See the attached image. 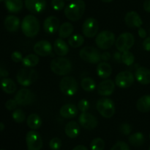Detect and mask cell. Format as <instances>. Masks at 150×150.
<instances>
[{
	"instance_id": "cell-1",
	"label": "cell",
	"mask_w": 150,
	"mask_h": 150,
	"mask_svg": "<svg viewBox=\"0 0 150 150\" xmlns=\"http://www.w3.org/2000/svg\"><path fill=\"white\" fill-rule=\"evenodd\" d=\"M85 9L86 4L83 0H75L64 8V15L69 20L76 21L81 19Z\"/></svg>"
},
{
	"instance_id": "cell-2",
	"label": "cell",
	"mask_w": 150,
	"mask_h": 150,
	"mask_svg": "<svg viewBox=\"0 0 150 150\" xmlns=\"http://www.w3.org/2000/svg\"><path fill=\"white\" fill-rule=\"evenodd\" d=\"M21 29L26 37L34 38L40 31L39 21L33 15H27L22 21Z\"/></svg>"
},
{
	"instance_id": "cell-3",
	"label": "cell",
	"mask_w": 150,
	"mask_h": 150,
	"mask_svg": "<svg viewBox=\"0 0 150 150\" xmlns=\"http://www.w3.org/2000/svg\"><path fill=\"white\" fill-rule=\"evenodd\" d=\"M38 78V74L36 70L32 68H23L18 71L16 79L21 85L27 87L36 82Z\"/></svg>"
},
{
	"instance_id": "cell-4",
	"label": "cell",
	"mask_w": 150,
	"mask_h": 150,
	"mask_svg": "<svg viewBox=\"0 0 150 150\" xmlns=\"http://www.w3.org/2000/svg\"><path fill=\"white\" fill-rule=\"evenodd\" d=\"M51 69L54 74L59 76L67 75L71 71L72 63L65 57H56L51 61Z\"/></svg>"
},
{
	"instance_id": "cell-5",
	"label": "cell",
	"mask_w": 150,
	"mask_h": 150,
	"mask_svg": "<svg viewBox=\"0 0 150 150\" xmlns=\"http://www.w3.org/2000/svg\"><path fill=\"white\" fill-rule=\"evenodd\" d=\"M97 110L104 118L110 119L115 113L116 107L114 101L108 98H101L97 102Z\"/></svg>"
},
{
	"instance_id": "cell-6",
	"label": "cell",
	"mask_w": 150,
	"mask_h": 150,
	"mask_svg": "<svg viewBox=\"0 0 150 150\" xmlns=\"http://www.w3.org/2000/svg\"><path fill=\"white\" fill-rule=\"evenodd\" d=\"M115 35L112 32L108 30H104L97 35L95 38V43L97 46L101 49H108L115 43Z\"/></svg>"
},
{
	"instance_id": "cell-7",
	"label": "cell",
	"mask_w": 150,
	"mask_h": 150,
	"mask_svg": "<svg viewBox=\"0 0 150 150\" xmlns=\"http://www.w3.org/2000/svg\"><path fill=\"white\" fill-rule=\"evenodd\" d=\"M59 88L64 95L72 96L77 93L79 85L74 77L66 76H64L60 81Z\"/></svg>"
},
{
	"instance_id": "cell-8",
	"label": "cell",
	"mask_w": 150,
	"mask_h": 150,
	"mask_svg": "<svg viewBox=\"0 0 150 150\" xmlns=\"http://www.w3.org/2000/svg\"><path fill=\"white\" fill-rule=\"evenodd\" d=\"M135 43V38L130 32L122 33L116 40L115 45L117 50L121 53L127 51L133 47Z\"/></svg>"
},
{
	"instance_id": "cell-9",
	"label": "cell",
	"mask_w": 150,
	"mask_h": 150,
	"mask_svg": "<svg viewBox=\"0 0 150 150\" xmlns=\"http://www.w3.org/2000/svg\"><path fill=\"white\" fill-rule=\"evenodd\" d=\"M80 57L84 61L89 63L96 64L101 60V54L96 48L93 46H84L79 53Z\"/></svg>"
},
{
	"instance_id": "cell-10",
	"label": "cell",
	"mask_w": 150,
	"mask_h": 150,
	"mask_svg": "<svg viewBox=\"0 0 150 150\" xmlns=\"http://www.w3.org/2000/svg\"><path fill=\"white\" fill-rule=\"evenodd\" d=\"M15 99L18 105H30L35 101V96L31 90L28 88H21L16 93Z\"/></svg>"
},
{
	"instance_id": "cell-11",
	"label": "cell",
	"mask_w": 150,
	"mask_h": 150,
	"mask_svg": "<svg viewBox=\"0 0 150 150\" xmlns=\"http://www.w3.org/2000/svg\"><path fill=\"white\" fill-rule=\"evenodd\" d=\"M26 142L28 150H40L42 147V140L40 135L35 130L26 133Z\"/></svg>"
},
{
	"instance_id": "cell-12",
	"label": "cell",
	"mask_w": 150,
	"mask_h": 150,
	"mask_svg": "<svg viewBox=\"0 0 150 150\" xmlns=\"http://www.w3.org/2000/svg\"><path fill=\"white\" fill-rule=\"evenodd\" d=\"M99 24L94 18H88L82 25V32L86 38H93L98 35Z\"/></svg>"
},
{
	"instance_id": "cell-13",
	"label": "cell",
	"mask_w": 150,
	"mask_h": 150,
	"mask_svg": "<svg viewBox=\"0 0 150 150\" xmlns=\"http://www.w3.org/2000/svg\"><path fill=\"white\" fill-rule=\"evenodd\" d=\"M134 75L129 71H121L116 76L115 84L120 88H130L134 82Z\"/></svg>"
},
{
	"instance_id": "cell-14",
	"label": "cell",
	"mask_w": 150,
	"mask_h": 150,
	"mask_svg": "<svg viewBox=\"0 0 150 150\" xmlns=\"http://www.w3.org/2000/svg\"><path fill=\"white\" fill-rule=\"evenodd\" d=\"M79 121L82 127L89 130L95 129L98 124L96 117L88 112L81 113V114L79 116Z\"/></svg>"
},
{
	"instance_id": "cell-15",
	"label": "cell",
	"mask_w": 150,
	"mask_h": 150,
	"mask_svg": "<svg viewBox=\"0 0 150 150\" xmlns=\"http://www.w3.org/2000/svg\"><path fill=\"white\" fill-rule=\"evenodd\" d=\"M34 51L37 55L41 56V57H46L52 52V45L48 41L42 40L35 44Z\"/></svg>"
},
{
	"instance_id": "cell-16",
	"label": "cell",
	"mask_w": 150,
	"mask_h": 150,
	"mask_svg": "<svg viewBox=\"0 0 150 150\" xmlns=\"http://www.w3.org/2000/svg\"><path fill=\"white\" fill-rule=\"evenodd\" d=\"M43 29L46 33L52 35L57 32L59 29V20L56 16H51L45 19L43 23Z\"/></svg>"
},
{
	"instance_id": "cell-17",
	"label": "cell",
	"mask_w": 150,
	"mask_h": 150,
	"mask_svg": "<svg viewBox=\"0 0 150 150\" xmlns=\"http://www.w3.org/2000/svg\"><path fill=\"white\" fill-rule=\"evenodd\" d=\"M25 6L32 13H40L46 6V0H25Z\"/></svg>"
},
{
	"instance_id": "cell-18",
	"label": "cell",
	"mask_w": 150,
	"mask_h": 150,
	"mask_svg": "<svg viewBox=\"0 0 150 150\" xmlns=\"http://www.w3.org/2000/svg\"><path fill=\"white\" fill-rule=\"evenodd\" d=\"M115 90V83L111 79H105L98 86V92L100 96H108L111 95Z\"/></svg>"
},
{
	"instance_id": "cell-19",
	"label": "cell",
	"mask_w": 150,
	"mask_h": 150,
	"mask_svg": "<svg viewBox=\"0 0 150 150\" xmlns=\"http://www.w3.org/2000/svg\"><path fill=\"white\" fill-rule=\"evenodd\" d=\"M125 24L130 27H137L139 28L143 24L142 18L139 15V13L135 11L128 12L125 15Z\"/></svg>"
},
{
	"instance_id": "cell-20",
	"label": "cell",
	"mask_w": 150,
	"mask_h": 150,
	"mask_svg": "<svg viewBox=\"0 0 150 150\" xmlns=\"http://www.w3.org/2000/svg\"><path fill=\"white\" fill-rule=\"evenodd\" d=\"M135 77L139 83L148 85L150 83V70L145 67L138 68L135 72Z\"/></svg>"
},
{
	"instance_id": "cell-21",
	"label": "cell",
	"mask_w": 150,
	"mask_h": 150,
	"mask_svg": "<svg viewBox=\"0 0 150 150\" xmlns=\"http://www.w3.org/2000/svg\"><path fill=\"white\" fill-rule=\"evenodd\" d=\"M79 109L73 104H66L62 106L60 108L59 113L62 117L64 119H73L78 114Z\"/></svg>"
},
{
	"instance_id": "cell-22",
	"label": "cell",
	"mask_w": 150,
	"mask_h": 150,
	"mask_svg": "<svg viewBox=\"0 0 150 150\" xmlns=\"http://www.w3.org/2000/svg\"><path fill=\"white\" fill-rule=\"evenodd\" d=\"M4 27L8 32H16L20 26V20L15 16H7L4 19Z\"/></svg>"
},
{
	"instance_id": "cell-23",
	"label": "cell",
	"mask_w": 150,
	"mask_h": 150,
	"mask_svg": "<svg viewBox=\"0 0 150 150\" xmlns=\"http://www.w3.org/2000/svg\"><path fill=\"white\" fill-rule=\"evenodd\" d=\"M81 132L80 125L76 121H72L68 122L64 127V132L70 138H76L79 136Z\"/></svg>"
},
{
	"instance_id": "cell-24",
	"label": "cell",
	"mask_w": 150,
	"mask_h": 150,
	"mask_svg": "<svg viewBox=\"0 0 150 150\" xmlns=\"http://www.w3.org/2000/svg\"><path fill=\"white\" fill-rule=\"evenodd\" d=\"M54 49L57 55L63 57L69 52V46L62 38H57L54 43Z\"/></svg>"
},
{
	"instance_id": "cell-25",
	"label": "cell",
	"mask_w": 150,
	"mask_h": 150,
	"mask_svg": "<svg viewBox=\"0 0 150 150\" xmlns=\"http://www.w3.org/2000/svg\"><path fill=\"white\" fill-rule=\"evenodd\" d=\"M112 73L111 66L107 62H101L97 66V74L102 79H107Z\"/></svg>"
},
{
	"instance_id": "cell-26",
	"label": "cell",
	"mask_w": 150,
	"mask_h": 150,
	"mask_svg": "<svg viewBox=\"0 0 150 150\" xmlns=\"http://www.w3.org/2000/svg\"><path fill=\"white\" fill-rule=\"evenodd\" d=\"M0 85L4 93L8 94H12L15 93L17 89L16 84L13 79L10 78H3L0 82Z\"/></svg>"
},
{
	"instance_id": "cell-27",
	"label": "cell",
	"mask_w": 150,
	"mask_h": 150,
	"mask_svg": "<svg viewBox=\"0 0 150 150\" xmlns=\"http://www.w3.org/2000/svg\"><path fill=\"white\" fill-rule=\"evenodd\" d=\"M26 124L30 129L36 130L40 128L42 125V119L39 115L36 113L30 114L26 119Z\"/></svg>"
},
{
	"instance_id": "cell-28",
	"label": "cell",
	"mask_w": 150,
	"mask_h": 150,
	"mask_svg": "<svg viewBox=\"0 0 150 150\" xmlns=\"http://www.w3.org/2000/svg\"><path fill=\"white\" fill-rule=\"evenodd\" d=\"M138 110L142 113H147L150 111V95H144L139 99L136 103Z\"/></svg>"
},
{
	"instance_id": "cell-29",
	"label": "cell",
	"mask_w": 150,
	"mask_h": 150,
	"mask_svg": "<svg viewBox=\"0 0 150 150\" xmlns=\"http://www.w3.org/2000/svg\"><path fill=\"white\" fill-rule=\"evenodd\" d=\"M73 24L70 22H64L61 26H59V35L60 38H67L71 36V35L73 32Z\"/></svg>"
},
{
	"instance_id": "cell-30",
	"label": "cell",
	"mask_w": 150,
	"mask_h": 150,
	"mask_svg": "<svg viewBox=\"0 0 150 150\" xmlns=\"http://www.w3.org/2000/svg\"><path fill=\"white\" fill-rule=\"evenodd\" d=\"M7 10L10 13H18L23 7L22 0H4Z\"/></svg>"
},
{
	"instance_id": "cell-31",
	"label": "cell",
	"mask_w": 150,
	"mask_h": 150,
	"mask_svg": "<svg viewBox=\"0 0 150 150\" xmlns=\"http://www.w3.org/2000/svg\"><path fill=\"white\" fill-rule=\"evenodd\" d=\"M128 141L132 146L139 147L144 144L145 137L142 132H135L134 134L130 135Z\"/></svg>"
},
{
	"instance_id": "cell-32",
	"label": "cell",
	"mask_w": 150,
	"mask_h": 150,
	"mask_svg": "<svg viewBox=\"0 0 150 150\" xmlns=\"http://www.w3.org/2000/svg\"><path fill=\"white\" fill-rule=\"evenodd\" d=\"M40 58L38 55L35 54H29L23 57L22 64L26 68H32L36 66L39 63Z\"/></svg>"
},
{
	"instance_id": "cell-33",
	"label": "cell",
	"mask_w": 150,
	"mask_h": 150,
	"mask_svg": "<svg viewBox=\"0 0 150 150\" xmlns=\"http://www.w3.org/2000/svg\"><path fill=\"white\" fill-rule=\"evenodd\" d=\"M84 43V38L81 35L76 34L71 35L68 40V44L73 48H78L82 46Z\"/></svg>"
},
{
	"instance_id": "cell-34",
	"label": "cell",
	"mask_w": 150,
	"mask_h": 150,
	"mask_svg": "<svg viewBox=\"0 0 150 150\" xmlns=\"http://www.w3.org/2000/svg\"><path fill=\"white\" fill-rule=\"evenodd\" d=\"M81 88L87 92H91L96 88V83L95 80L90 77L83 78L81 80Z\"/></svg>"
},
{
	"instance_id": "cell-35",
	"label": "cell",
	"mask_w": 150,
	"mask_h": 150,
	"mask_svg": "<svg viewBox=\"0 0 150 150\" xmlns=\"http://www.w3.org/2000/svg\"><path fill=\"white\" fill-rule=\"evenodd\" d=\"M135 61V56L130 51H125L122 53V62L126 66H131Z\"/></svg>"
},
{
	"instance_id": "cell-36",
	"label": "cell",
	"mask_w": 150,
	"mask_h": 150,
	"mask_svg": "<svg viewBox=\"0 0 150 150\" xmlns=\"http://www.w3.org/2000/svg\"><path fill=\"white\" fill-rule=\"evenodd\" d=\"M13 119L16 123L21 124L26 119V115H25L24 112L21 110V109H16L13 112Z\"/></svg>"
},
{
	"instance_id": "cell-37",
	"label": "cell",
	"mask_w": 150,
	"mask_h": 150,
	"mask_svg": "<svg viewBox=\"0 0 150 150\" xmlns=\"http://www.w3.org/2000/svg\"><path fill=\"white\" fill-rule=\"evenodd\" d=\"M92 150H104L105 149V141L101 138H96L91 142L90 144Z\"/></svg>"
},
{
	"instance_id": "cell-38",
	"label": "cell",
	"mask_w": 150,
	"mask_h": 150,
	"mask_svg": "<svg viewBox=\"0 0 150 150\" xmlns=\"http://www.w3.org/2000/svg\"><path fill=\"white\" fill-rule=\"evenodd\" d=\"M62 146V141L59 138H54L50 141L49 147L52 150H59Z\"/></svg>"
},
{
	"instance_id": "cell-39",
	"label": "cell",
	"mask_w": 150,
	"mask_h": 150,
	"mask_svg": "<svg viewBox=\"0 0 150 150\" xmlns=\"http://www.w3.org/2000/svg\"><path fill=\"white\" fill-rule=\"evenodd\" d=\"M65 3L64 0H52L51 1V7L56 11L62 10L64 7Z\"/></svg>"
},
{
	"instance_id": "cell-40",
	"label": "cell",
	"mask_w": 150,
	"mask_h": 150,
	"mask_svg": "<svg viewBox=\"0 0 150 150\" xmlns=\"http://www.w3.org/2000/svg\"><path fill=\"white\" fill-rule=\"evenodd\" d=\"M111 150H130L128 144L124 141H118L116 143Z\"/></svg>"
},
{
	"instance_id": "cell-41",
	"label": "cell",
	"mask_w": 150,
	"mask_h": 150,
	"mask_svg": "<svg viewBox=\"0 0 150 150\" xmlns=\"http://www.w3.org/2000/svg\"><path fill=\"white\" fill-rule=\"evenodd\" d=\"M89 108V102L86 99H81L78 103V109L80 110L81 113L87 112Z\"/></svg>"
},
{
	"instance_id": "cell-42",
	"label": "cell",
	"mask_w": 150,
	"mask_h": 150,
	"mask_svg": "<svg viewBox=\"0 0 150 150\" xmlns=\"http://www.w3.org/2000/svg\"><path fill=\"white\" fill-rule=\"evenodd\" d=\"M120 131L122 134L125 135H130L132 131V126L127 123H123L122 124L120 125Z\"/></svg>"
},
{
	"instance_id": "cell-43",
	"label": "cell",
	"mask_w": 150,
	"mask_h": 150,
	"mask_svg": "<svg viewBox=\"0 0 150 150\" xmlns=\"http://www.w3.org/2000/svg\"><path fill=\"white\" fill-rule=\"evenodd\" d=\"M11 59L13 60V62L15 63H19L23 60V54L18 51H15L12 53L11 54Z\"/></svg>"
},
{
	"instance_id": "cell-44",
	"label": "cell",
	"mask_w": 150,
	"mask_h": 150,
	"mask_svg": "<svg viewBox=\"0 0 150 150\" xmlns=\"http://www.w3.org/2000/svg\"><path fill=\"white\" fill-rule=\"evenodd\" d=\"M17 105H18V104L16 99H9L5 103V107L8 110H16Z\"/></svg>"
},
{
	"instance_id": "cell-45",
	"label": "cell",
	"mask_w": 150,
	"mask_h": 150,
	"mask_svg": "<svg viewBox=\"0 0 150 150\" xmlns=\"http://www.w3.org/2000/svg\"><path fill=\"white\" fill-rule=\"evenodd\" d=\"M143 47L144 50L150 51V37L145 38L143 41Z\"/></svg>"
},
{
	"instance_id": "cell-46",
	"label": "cell",
	"mask_w": 150,
	"mask_h": 150,
	"mask_svg": "<svg viewBox=\"0 0 150 150\" xmlns=\"http://www.w3.org/2000/svg\"><path fill=\"white\" fill-rule=\"evenodd\" d=\"M111 59V54L108 51H104L103 54H101V60L104 62H106Z\"/></svg>"
},
{
	"instance_id": "cell-47",
	"label": "cell",
	"mask_w": 150,
	"mask_h": 150,
	"mask_svg": "<svg viewBox=\"0 0 150 150\" xmlns=\"http://www.w3.org/2000/svg\"><path fill=\"white\" fill-rule=\"evenodd\" d=\"M138 32H139V35L142 38H145L146 36V32L144 28H142V26L139 28V30H138Z\"/></svg>"
},
{
	"instance_id": "cell-48",
	"label": "cell",
	"mask_w": 150,
	"mask_h": 150,
	"mask_svg": "<svg viewBox=\"0 0 150 150\" xmlns=\"http://www.w3.org/2000/svg\"><path fill=\"white\" fill-rule=\"evenodd\" d=\"M9 75V72L6 69L0 67V77L6 78Z\"/></svg>"
},
{
	"instance_id": "cell-49",
	"label": "cell",
	"mask_w": 150,
	"mask_h": 150,
	"mask_svg": "<svg viewBox=\"0 0 150 150\" xmlns=\"http://www.w3.org/2000/svg\"><path fill=\"white\" fill-rule=\"evenodd\" d=\"M144 9L146 12L150 13V0H146L144 3Z\"/></svg>"
},
{
	"instance_id": "cell-50",
	"label": "cell",
	"mask_w": 150,
	"mask_h": 150,
	"mask_svg": "<svg viewBox=\"0 0 150 150\" xmlns=\"http://www.w3.org/2000/svg\"><path fill=\"white\" fill-rule=\"evenodd\" d=\"M114 57L115 59V60H117L119 63L122 62V53L120 51H117V52L114 53Z\"/></svg>"
},
{
	"instance_id": "cell-51",
	"label": "cell",
	"mask_w": 150,
	"mask_h": 150,
	"mask_svg": "<svg viewBox=\"0 0 150 150\" xmlns=\"http://www.w3.org/2000/svg\"><path fill=\"white\" fill-rule=\"evenodd\" d=\"M72 150H88V149L83 145H78L76 147H74Z\"/></svg>"
},
{
	"instance_id": "cell-52",
	"label": "cell",
	"mask_w": 150,
	"mask_h": 150,
	"mask_svg": "<svg viewBox=\"0 0 150 150\" xmlns=\"http://www.w3.org/2000/svg\"><path fill=\"white\" fill-rule=\"evenodd\" d=\"M4 129V124L2 122H0V131H2Z\"/></svg>"
},
{
	"instance_id": "cell-53",
	"label": "cell",
	"mask_w": 150,
	"mask_h": 150,
	"mask_svg": "<svg viewBox=\"0 0 150 150\" xmlns=\"http://www.w3.org/2000/svg\"><path fill=\"white\" fill-rule=\"evenodd\" d=\"M102 1H103V2H105V3H108V2H111V1H112L113 0H101Z\"/></svg>"
},
{
	"instance_id": "cell-54",
	"label": "cell",
	"mask_w": 150,
	"mask_h": 150,
	"mask_svg": "<svg viewBox=\"0 0 150 150\" xmlns=\"http://www.w3.org/2000/svg\"><path fill=\"white\" fill-rule=\"evenodd\" d=\"M66 1H73V0H66Z\"/></svg>"
},
{
	"instance_id": "cell-55",
	"label": "cell",
	"mask_w": 150,
	"mask_h": 150,
	"mask_svg": "<svg viewBox=\"0 0 150 150\" xmlns=\"http://www.w3.org/2000/svg\"><path fill=\"white\" fill-rule=\"evenodd\" d=\"M0 150H6V149H0Z\"/></svg>"
},
{
	"instance_id": "cell-56",
	"label": "cell",
	"mask_w": 150,
	"mask_h": 150,
	"mask_svg": "<svg viewBox=\"0 0 150 150\" xmlns=\"http://www.w3.org/2000/svg\"><path fill=\"white\" fill-rule=\"evenodd\" d=\"M3 1V0H0V2H1V1Z\"/></svg>"
},
{
	"instance_id": "cell-57",
	"label": "cell",
	"mask_w": 150,
	"mask_h": 150,
	"mask_svg": "<svg viewBox=\"0 0 150 150\" xmlns=\"http://www.w3.org/2000/svg\"><path fill=\"white\" fill-rule=\"evenodd\" d=\"M149 150H150V146H149Z\"/></svg>"
},
{
	"instance_id": "cell-58",
	"label": "cell",
	"mask_w": 150,
	"mask_h": 150,
	"mask_svg": "<svg viewBox=\"0 0 150 150\" xmlns=\"http://www.w3.org/2000/svg\"><path fill=\"white\" fill-rule=\"evenodd\" d=\"M149 138H150V135H149Z\"/></svg>"
}]
</instances>
